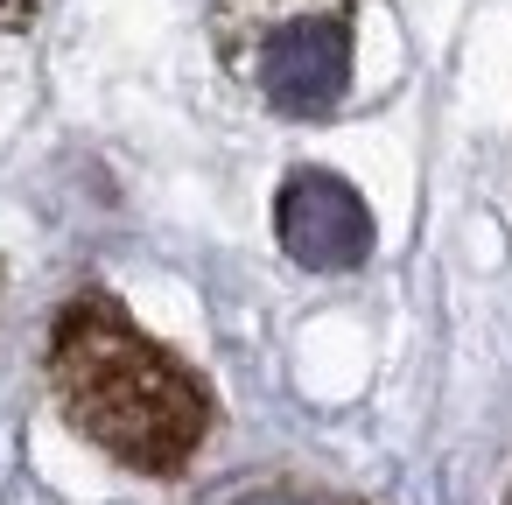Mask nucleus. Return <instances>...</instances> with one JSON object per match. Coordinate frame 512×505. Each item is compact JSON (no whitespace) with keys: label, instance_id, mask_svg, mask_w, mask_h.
I'll return each instance as SVG.
<instances>
[{"label":"nucleus","instance_id":"4","mask_svg":"<svg viewBox=\"0 0 512 505\" xmlns=\"http://www.w3.org/2000/svg\"><path fill=\"white\" fill-rule=\"evenodd\" d=\"M211 505H358V498H337V491H316V484H246V491L211 498Z\"/></svg>","mask_w":512,"mask_h":505},{"label":"nucleus","instance_id":"5","mask_svg":"<svg viewBox=\"0 0 512 505\" xmlns=\"http://www.w3.org/2000/svg\"><path fill=\"white\" fill-rule=\"evenodd\" d=\"M36 8H43V0H0V29H8V36H15V29H29V22H36Z\"/></svg>","mask_w":512,"mask_h":505},{"label":"nucleus","instance_id":"6","mask_svg":"<svg viewBox=\"0 0 512 505\" xmlns=\"http://www.w3.org/2000/svg\"><path fill=\"white\" fill-rule=\"evenodd\" d=\"M505 505H512V491H505Z\"/></svg>","mask_w":512,"mask_h":505},{"label":"nucleus","instance_id":"1","mask_svg":"<svg viewBox=\"0 0 512 505\" xmlns=\"http://www.w3.org/2000/svg\"><path fill=\"white\" fill-rule=\"evenodd\" d=\"M43 372L64 421L141 477H176L211 435V386L169 344H155L106 288L64 302Z\"/></svg>","mask_w":512,"mask_h":505},{"label":"nucleus","instance_id":"3","mask_svg":"<svg viewBox=\"0 0 512 505\" xmlns=\"http://www.w3.org/2000/svg\"><path fill=\"white\" fill-rule=\"evenodd\" d=\"M274 232H281V253L309 274H344L372 253V218H365L358 190L330 169H295L281 183Z\"/></svg>","mask_w":512,"mask_h":505},{"label":"nucleus","instance_id":"2","mask_svg":"<svg viewBox=\"0 0 512 505\" xmlns=\"http://www.w3.org/2000/svg\"><path fill=\"white\" fill-rule=\"evenodd\" d=\"M218 64L281 120H330L351 92L358 0H204Z\"/></svg>","mask_w":512,"mask_h":505}]
</instances>
